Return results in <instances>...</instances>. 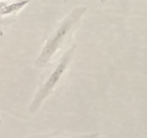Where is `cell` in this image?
<instances>
[{"instance_id":"5b68a950","label":"cell","mask_w":147,"mask_h":138,"mask_svg":"<svg viewBox=\"0 0 147 138\" xmlns=\"http://www.w3.org/2000/svg\"><path fill=\"white\" fill-rule=\"evenodd\" d=\"M8 4V1H2V0H0V12L1 10L2 9V8L4 7H5L7 4ZM1 16H0V20H1Z\"/></svg>"},{"instance_id":"6da1fadb","label":"cell","mask_w":147,"mask_h":138,"mask_svg":"<svg viewBox=\"0 0 147 138\" xmlns=\"http://www.w3.org/2000/svg\"><path fill=\"white\" fill-rule=\"evenodd\" d=\"M86 7H76L73 10L58 27L50 34L46 40V43L35 60V65L38 68H43L47 66L54 55L61 48L63 43L80 22L83 14L86 13Z\"/></svg>"},{"instance_id":"277c9868","label":"cell","mask_w":147,"mask_h":138,"mask_svg":"<svg viewBox=\"0 0 147 138\" xmlns=\"http://www.w3.org/2000/svg\"><path fill=\"white\" fill-rule=\"evenodd\" d=\"M98 136V133L88 134V135H83L80 136L73 137V136H67L65 135H60V134H53V135H50L49 137H43L42 138H97ZM41 138V137H38Z\"/></svg>"},{"instance_id":"7a4b0ae2","label":"cell","mask_w":147,"mask_h":138,"mask_svg":"<svg viewBox=\"0 0 147 138\" xmlns=\"http://www.w3.org/2000/svg\"><path fill=\"white\" fill-rule=\"evenodd\" d=\"M75 50H76V45H74L63 54L57 63V66L51 70L45 81L38 89L34 96V99L30 104V112L31 113H34L40 109L43 101L55 88L56 85L60 81L67 68L68 67L74 55Z\"/></svg>"},{"instance_id":"3957f363","label":"cell","mask_w":147,"mask_h":138,"mask_svg":"<svg viewBox=\"0 0 147 138\" xmlns=\"http://www.w3.org/2000/svg\"><path fill=\"white\" fill-rule=\"evenodd\" d=\"M32 1H33V0H22V1L11 3V4H9L8 3L1 10L0 16H1V17H2L11 15L12 14H15V13L18 12L20 10H21L22 9L24 8L27 4H28Z\"/></svg>"},{"instance_id":"8992f818","label":"cell","mask_w":147,"mask_h":138,"mask_svg":"<svg viewBox=\"0 0 147 138\" xmlns=\"http://www.w3.org/2000/svg\"><path fill=\"white\" fill-rule=\"evenodd\" d=\"M0 123H1V119H0Z\"/></svg>"}]
</instances>
